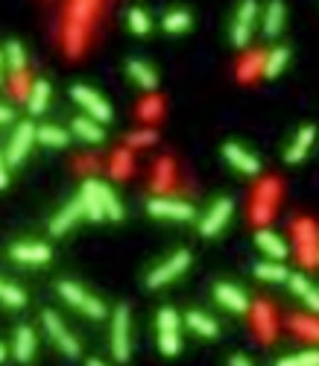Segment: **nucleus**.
Returning a JSON list of instances; mask_svg holds the SVG:
<instances>
[{"label":"nucleus","mask_w":319,"mask_h":366,"mask_svg":"<svg viewBox=\"0 0 319 366\" xmlns=\"http://www.w3.org/2000/svg\"><path fill=\"white\" fill-rule=\"evenodd\" d=\"M59 296H62L67 305H73L77 311H82L88 320H103V316L109 313L106 305H103L100 299H94L91 293H85L77 281H62V284H59Z\"/></svg>","instance_id":"f257e3e1"},{"label":"nucleus","mask_w":319,"mask_h":366,"mask_svg":"<svg viewBox=\"0 0 319 366\" xmlns=\"http://www.w3.org/2000/svg\"><path fill=\"white\" fill-rule=\"evenodd\" d=\"M112 355L120 363H126L132 355V349H129V308L126 305H117L112 313Z\"/></svg>","instance_id":"f03ea898"},{"label":"nucleus","mask_w":319,"mask_h":366,"mask_svg":"<svg viewBox=\"0 0 319 366\" xmlns=\"http://www.w3.org/2000/svg\"><path fill=\"white\" fill-rule=\"evenodd\" d=\"M41 323H44L47 334H50V340L62 349L65 357H70V360H77V357H80V352H82V349H80V340L65 328V323L59 320L53 311H44V313H41Z\"/></svg>","instance_id":"7ed1b4c3"},{"label":"nucleus","mask_w":319,"mask_h":366,"mask_svg":"<svg viewBox=\"0 0 319 366\" xmlns=\"http://www.w3.org/2000/svg\"><path fill=\"white\" fill-rule=\"evenodd\" d=\"M70 97L85 109V114H91V117L97 120V124H109V120H112V106H109L94 88H88V85H73V88H70Z\"/></svg>","instance_id":"20e7f679"},{"label":"nucleus","mask_w":319,"mask_h":366,"mask_svg":"<svg viewBox=\"0 0 319 366\" xmlns=\"http://www.w3.org/2000/svg\"><path fill=\"white\" fill-rule=\"evenodd\" d=\"M188 267H190V252H176V255H170L164 264H158L156 267V270L150 273V276H146V287H164L167 281H173V279H179L185 270H188Z\"/></svg>","instance_id":"39448f33"},{"label":"nucleus","mask_w":319,"mask_h":366,"mask_svg":"<svg viewBox=\"0 0 319 366\" xmlns=\"http://www.w3.org/2000/svg\"><path fill=\"white\" fill-rule=\"evenodd\" d=\"M146 211L158 220H179V223L193 220V205H188L182 200H170V197H153L146 203Z\"/></svg>","instance_id":"423d86ee"},{"label":"nucleus","mask_w":319,"mask_h":366,"mask_svg":"<svg viewBox=\"0 0 319 366\" xmlns=\"http://www.w3.org/2000/svg\"><path fill=\"white\" fill-rule=\"evenodd\" d=\"M36 141H38V129L33 124H21L15 129V135H12V141H9V150H6L9 167H15V164H21L23 158H27V153L33 150Z\"/></svg>","instance_id":"0eeeda50"},{"label":"nucleus","mask_w":319,"mask_h":366,"mask_svg":"<svg viewBox=\"0 0 319 366\" xmlns=\"http://www.w3.org/2000/svg\"><path fill=\"white\" fill-rule=\"evenodd\" d=\"M255 18H258V4L255 0H243L240 9H237V18H234V27H232V44H237V47L249 44Z\"/></svg>","instance_id":"6e6552de"},{"label":"nucleus","mask_w":319,"mask_h":366,"mask_svg":"<svg viewBox=\"0 0 319 366\" xmlns=\"http://www.w3.org/2000/svg\"><path fill=\"white\" fill-rule=\"evenodd\" d=\"M232 200L229 197H223V200H217L211 208H208V214L202 217V223H200V232L205 235V237H214V235H220L223 232V226L229 223V217H232Z\"/></svg>","instance_id":"1a4fd4ad"},{"label":"nucleus","mask_w":319,"mask_h":366,"mask_svg":"<svg viewBox=\"0 0 319 366\" xmlns=\"http://www.w3.org/2000/svg\"><path fill=\"white\" fill-rule=\"evenodd\" d=\"M85 217V205H82V200L77 197V200H70L53 220H50V235L53 237H59V235H65V232H70L73 226L80 223V220Z\"/></svg>","instance_id":"9d476101"},{"label":"nucleus","mask_w":319,"mask_h":366,"mask_svg":"<svg viewBox=\"0 0 319 366\" xmlns=\"http://www.w3.org/2000/svg\"><path fill=\"white\" fill-rule=\"evenodd\" d=\"M223 156H226V161H229L234 170H240V173H249V176L261 173V161H258L249 150H243L240 144H226V146H223Z\"/></svg>","instance_id":"9b49d317"},{"label":"nucleus","mask_w":319,"mask_h":366,"mask_svg":"<svg viewBox=\"0 0 319 366\" xmlns=\"http://www.w3.org/2000/svg\"><path fill=\"white\" fill-rule=\"evenodd\" d=\"M214 299L223 305V308L234 311V313H247V311H249L247 293H243L240 287H234V284H217V287H214Z\"/></svg>","instance_id":"f8f14e48"},{"label":"nucleus","mask_w":319,"mask_h":366,"mask_svg":"<svg viewBox=\"0 0 319 366\" xmlns=\"http://www.w3.org/2000/svg\"><path fill=\"white\" fill-rule=\"evenodd\" d=\"M80 200H82V205H85V217H88V220H94V223H97V220L106 217L103 197H100V182H97V179H88V182L82 185Z\"/></svg>","instance_id":"ddd939ff"},{"label":"nucleus","mask_w":319,"mask_h":366,"mask_svg":"<svg viewBox=\"0 0 319 366\" xmlns=\"http://www.w3.org/2000/svg\"><path fill=\"white\" fill-rule=\"evenodd\" d=\"M9 255L18 264H47L53 252H50V247H44V243H15Z\"/></svg>","instance_id":"4468645a"},{"label":"nucleus","mask_w":319,"mask_h":366,"mask_svg":"<svg viewBox=\"0 0 319 366\" xmlns=\"http://www.w3.org/2000/svg\"><path fill=\"white\" fill-rule=\"evenodd\" d=\"M12 355L18 363H30L36 357V334L30 325H21L15 331V340H12Z\"/></svg>","instance_id":"2eb2a0df"},{"label":"nucleus","mask_w":319,"mask_h":366,"mask_svg":"<svg viewBox=\"0 0 319 366\" xmlns=\"http://www.w3.org/2000/svg\"><path fill=\"white\" fill-rule=\"evenodd\" d=\"M255 243L264 249V255H269L273 261H284V258H287V243H284L276 232H269V229L255 232Z\"/></svg>","instance_id":"dca6fc26"},{"label":"nucleus","mask_w":319,"mask_h":366,"mask_svg":"<svg viewBox=\"0 0 319 366\" xmlns=\"http://www.w3.org/2000/svg\"><path fill=\"white\" fill-rule=\"evenodd\" d=\"M313 138H316V132H313V127H302L299 129V135L293 138V144L287 146V153H284V158L290 161V164H296V161H302L305 156H308V150L313 146Z\"/></svg>","instance_id":"f3484780"},{"label":"nucleus","mask_w":319,"mask_h":366,"mask_svg":"<svg viewBox=\"0 0 319 366\" xmlns=\"http://www.w3.org/2000/svg\"><path fill=\"white\" fill-rule=\"evenodd\" d=\"M287 284H290V290L296 293V296H299L310 311H316V313H319V290H316L305 276H290V279H287Z\"/></svg>","instance_id":"a211bd4d"},{"label":"nucleus","mask_w":319,"mask_h":366,"mask_svg":"<svg viewBox=\"0 0 319 366\" xmlns=\"http://www.w3.org/2000/svg\"><path fill=\"white\" fill-rule=\"evenodd\" d=\"M126 70H129V77L144 88V91H156V85H158V77H156V70L146 65V62H141V59H132L129 65H126Z\"/></svg>","instance_id":"6ab92c4d"},{"label":"nucleus","mask_w":319,"mask_h":366,"mask_svg":"<svg viewBox=\"0 0 319 366\" xmlns=\"http://www.w3.org/2000/svg\"><path fill=\"white\" fill-rule=\"evenodd\" d=\"M185 323L190 325V331H196L200 337H217L220 334V325L211 320L208 313H202V311H188V316H185Z\"/></svg>","instance_id":"aec40b11"},{"label":"nucleus","mask_w":319,"mask_h":366,"mask_svg":"<svg viewBox=\"0 0 319 366\" xmlns=\"http://www.w3.org/2000/svg\"><path fill=\"white\" fill-rule=\"evenodd\" d=\"M47 103H50V85H47L44 80H36L30 85V94H27V109L30 114H41L47 109Z\"/></svg>","instance_id":"412c9836"},{"label":"nucleus","mask_w":319,"mask_h":366,"mask_svg":"<svg viewBox=\"0 0 319 366\" xmlns=\"http://www.w3.org/2000/svg\"><path fill=\"white\" fill-rule=\"evenodd\" d=\"M281 23H284V4L281 0H273L264 12V36L266 38H276L281 33Z\"/></svg>","instance_id":"4be33fe9"},{"label":"nucleus","mask_w":319,"mask_h":366,"mask_svg":"<svg viewBox=\"0 0 319 366\" xmlns=\"http://www.w3.org/2000/svg\"><path fill=\"white\" fill-rule=\"evenodd\" d=\"M73 132H77V138L88 141V144H100L106 135H103V127L97 124L94 117H77L73 120Z\"/></svg>","instance_id":"5701e85b"},{"label":"nucleus","mask_w":319,"mask_h":366,"mask_svg":"<svg viewBox=\"0 0 319 366\" xmlns=\"http://www.w3.org/2000/svg\"><path fill=\"white\" fill-rule=\"evenodd\" d=\"M287 59H290V50H287V47H276V50L264 59V68H261V70H264V77H266V80L279 77V73L287 68Z\"/></svg>","instance_id":"b1692460"},{"label":"nucleus","mask_w":319,"mask_h":366,"mask_svg":"<svg viewBox=\"0 0 319 366\" xmlns=\"http://www.w3.org/2000/svg\"><path fill=\"white\" fill-rule=\"evenodd\" d=\"M255 276L264 279V281H287L290 279L287 267L281 261H261V264H255Z\"/></svg>","instance_id":"393cba45"},{"label":"nucleus","mask_w":319,"mask_h":366,"mask_svg":"<svg viewBox=\"0 0 319 366\" xmlns=\"http://www.w3.org/2000/svg\"><path fill=\"white\" fill-rule=\"evenodd\" d=\"M67 132L59 127H38V144L44 146H67Z\"/></svg>","instance_id":"a878e982"},{"label":"nucleus","mask_w":319,"mask_h":366,"mask_svg":"<svg viewBox=\"0 0 319 366\" xmlns=\"http://www.w3.org/2000/svg\"><path fill=\"white\" fill-rule=\"evenodd\" d=\"M158 349L167 357H176L182 352V337L179 331H158Z\"/></svg>","instance_id":"bb28decb"},{"label":"nucleus","mask_w":319,"mask_h":366,"mask_svg":"<svg viewBox=\"0 0 319 366\" xmlns=\"http://www.w3.org/2000/svg\"><path fill=\"white\" fill-rule=\"evenodd\" d=\"M100 197H103V208H106V217L109 220H124V208H120L114 190L106 182H100Z\"/></svg>","instance_id":"cd10ccee"},{"label":"nucleus","mask_w":319,"mask_h":366,"mask_svg":"<svg viewBox=\"0 0 319 366\" xmlns=\"http://www.w3.org/2000/svg\"><path fill=\"white\" fill-rule=\"evenodd\" d=\"M6 62H9V68H12L15 77H21L23 65H27V56H23V47H21L18 41H9V44H6Z\"/></svg>","instance_id":"c85d7f7f"},{"label":"nucleus","mask_w":319,"mask_h":366,"mask_svg":"<svg viewBox=\"0 0 319 366\" xmlns=\"http://www.w3.org/2000/svg\"><path fill=\"white\" fill-rule=\"evenodd\" d=\"M276 366H319V352L308 349V352H299V355H290V357H281Z\"/></svg>","instance_id":"c756f323"},{"label":"nucleus","mask_w":319,"mask_h":366,"mask_svg":"<svg viewBox=\"0 0 319 366\" xmlns=\"http://www.w3.org/2000/svg\"><path fill=\"white\" fill-rule=\"evenodd\" d=\"M188 27H190V15L188 12L179 9V12H167L164 15V30L167 33H185Z\"/></svg>","instance_id":"7c9ffc66"},{"label":"nucleus","mask_w":319,"mask_h":366,"mask_svg":"<svg viewBox=\"0 0 319 366\" xmlns=\"http://www.w3.org/2000/svg\"><path fill=\"white\" fill-rule=\"evenodd\" d=\"M0 302L9 305V308H21L23 302H27V296H23V290L15 287V284H4V293H0Z\"/></svg>","instance_id":"2f4dec72"},{"label":"nucleus","mask_w":319,"mask_h":366,"mask_svg":"<svg viewBox=\"0 0 319 366\" xmlns=\"http://www.w3.org/2000/svg\"><path fill=\"white\" fill-rule=\"evenodd\" d=\"M158 331H179V313L173 308L158 311Z\"/></svg>","instance_id":"473e14b6"},{"label":"nucleus","mask_w":319,"mask_h":366,"mask_svg":"<svg viewBox=\"0 0 319 366\" xmlns=\"http://www.w3.org/2000/svg\"><path fill=\"white\" fill-rule=\"evenodd\" d=\"M129 27H132V33H138V36L150 33V18H146L144 9H129Z\"/></svg>","instance_id":"72a5a7b5"},{"label":"nucleus","mask_w":319,"mask_h":366,"mask_svg":"<svg viewBox=\"0 0 319 366\" xmlns=\"http://www.w3.org/2000/svg\"><path fill=\"white\" fill-rule=\"evenodd\" d=\"M9 185V161H6V156L0 153V190H4Z\"/></svg>","instance_id":"f704fd0d"},{"label":"nucleus","mask_w":319,"mask_h":366,"mask_svg":"<svg viewBox=\"0 0 319 366\" xmlns=\"http://www.w3.org/2000/svg\"><path fill=\"white\" fill-rule=\"evenodd\" d=\"M12 109L9 106H0V127H4V124H12Z\"/></svg>","instance_id":"c9c22d12"},{"label":"nucleus","mask_w":319,"mask_h":366,"mask_svg":"<svg viewBox=\"0 0 319 366\" xmlns=\"http://www.w3.org/2000/svg\"><path fill=\"white\" fill-rule=\"evenodd\" d=\"M229 366H252V363H249L247 357H240V355H234V357L229 360Z\"/></svg>","instance_id":"e433bc0d"},{"label":"nucleus","mask_w":319,"mask_h":366,"mask_svg":"<svg viewBox=\"0 0 319 366\" xmlns=\"http://www.w3.org/2000/svg\"><path fill=\"white\" fill-rule=\"evenodd\" d=\"M85 366H109V363H103V360H97V357H88V360H85Z\"/></svg>","instance_id":"4c0bfd02"},{"label":"nucleus","mask_w":319,"mask_h":366,"mask_svg":"<svg viewBox=\"0 0 319 366\" xmlns=\"http://www.w3.org/2000/svg\"><path fill=\"white\" fill-rule=\"evenodd\" d=\"M4 360H6V349H4V346H0V363H4Z\"/></svg>","instance_id":"58836bf2"},{"label":"nucleus","mask_w":319,"mask_h":366,"mask_svg":"<svg viewBox=\"0 0 319 366\" xmlns=\"http://www.w3.org/2000/svg\"><path fill=\"white\" fill-rule=\"evenodd\" d=\"M0 293H4V281H0Z\"/></svg>","instance_id":"ea45409f"},{"label":"nucleus","mask_w":319,"mask_h":366,"mask_svg":"<svg viewBox=\"0 0 319 366\" xmlns=\"http://www.w3.org/2000/svg\"><path fill=\"white\" fill-rule=\"evenodd\" d=\"M0 59H4V56H0Z\"/></svg>","instance_id":"a19ab883"}]
</instances>
